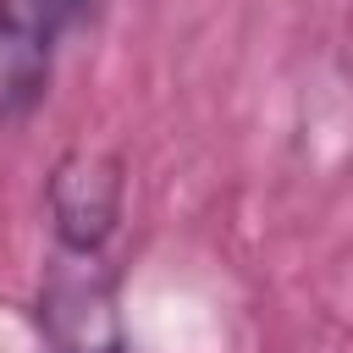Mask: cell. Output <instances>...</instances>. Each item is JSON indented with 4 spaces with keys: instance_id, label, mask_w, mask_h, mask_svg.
Here are the masks:
<instances>
[{
    "instance_id": "obj_1",
    "label": "cell",
    "mask_w": 353,
    "mask_h": 353,
    "mask_svg": "<svg viewBox=\"0 0 353 353\" xmlns=\"http://www.w3.org/2000/svg\"><path fill=\"white\" fill-rule=\"evenodd\" d=\"M94 254L99 248L77 254V265H55V276L44 287V325L61 353H116L121 347L116 298H110V281L99 276Z\"/></svg>"
},
{
    "instance_id": "obj_2",
    "label": "cell",
    "mask_w": 353,
    "mask_h": 353,
    "mask_svg": "<svg viewBox=\"0 0 353 353\" xmlns=\"http://www.w3.org/2000/svg\"><path fill=\"white\" fill-rule=\"evenodd\" d=\"M50 210H55V232L72 254H88L110 237L116 215H121V165L110 154H66L50 176Z\"/></svg>"
}]
</instances>
